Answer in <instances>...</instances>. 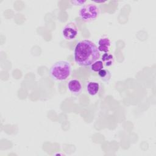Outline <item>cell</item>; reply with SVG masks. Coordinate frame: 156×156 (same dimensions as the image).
<instances>
[{
    "mask_svg": "<svg viewBox=\"0 0 156 156\" xmlns=\"http://www.w3.org/2000/svg\"><path fill=\"white\" fill-rule=\"evenodd\" d=\"M100 52L98 46L90 40H83L77 43L74 51L75 62L80 66H90L98 60Z\"/></svg>",
    "mask_w": 156,
    "mask_h": 156,
    "instance_id": "obj_1",
    "label": "cell"
},
{
    "mask_svg": "<svg viewBox=\"0 0 156 156\" xmlns=\"http://www.w3.org/2000/svg\"><path fill=\"white\" fill-rule=\"evenodd\" d=\"M68 89L70 93L74 95H79L82 91V85L80 81L77 79L69 80L67 84Z\"/></svg>",
    "mask_w": 156,
    "mask_h": 156,
    "instance_id": "obj_5",
    "label": "cell"
},
{
    "mask_svg": "<svg viewBox=\"0 0 156 156\" xmlns=\"http://www.w3.org/2000/svg\"><path fill=\"white\" fill-rule=\"evenodd\" d=\"M87 93L92 96L96 95L100 90V84L96 81H90L86 85Z\"/></svg>",
    "mask_w": 156,
    "mask_h": 156,
    "instance_id": "obj_7",
    "label": "cell"
},
{
    "mask_svg": "<svg viewBox=\"0 0 156 156\" xmlns=\"http://www.w3.org/2000/svg\"><path fill=\"white\" fill-rule=\"evenodd\" d=\"M98 76L103 82L108 83L110 80L112 74L110 71L108 69L103 68L98 72Z\"/></svg>",
    "mask_w": 156,
    "mask_h": 156,
    "instance_id": "obj_8",
    "label": "cell"
},
{
    "mask_svg": "<svg viewBox=\"0 0 156 156\" xmlns=\"http://www.w3.org/2000/svg\"><path fill=\"white\" fill-rule=\"evenodd\" d=\"M94 2L96 3H102V2H104L105 1H94Z\"/></svg>",
    "mask_w": 156,
    "mask_h": 156,
    "instance_id": "obj_12",
    "label": "cell"
},
{
    "mask_svg": "<svg viewBox=\"0 0 156 156\" xmlns=\"http://www.w3.org/2000/svg\"><path fill=\"white\" fill-rule=\"evenodd\" d=\"M71 74V66L68 61L59 60L55 62L51 67L49 74L55 80H66Z\"/></svg>",
    "mask_w": 156,
    "mask_h": 156,
    "instance_id": "obj_2",
    "label": "cell"
},
{
    "mask_svg": "<svg viewBox=\"0 0 156 156\" xmlns=\"http://www.w3.org/2000/svg\"><path fill=\"white\" fill-rule=\"evenodd\" d=\"M86 1H71V2L74 5H84L86 2Z\"/></svg>",
    "mask_w": 156,
    "mask_h": 156,
    "instance_id": "obj_11",
    "label": "cell"
},
{
    "mask_svg": "<svg viewBox=\"0 0 156 156\" xmlns=\"http://www.w3.org/2000/svg\"><path fill=\"white\" fill-rule=\"evenodd\" d=\"M78 34V28L74 22L67 23L62 29V35L66 40H74Z\"/></svg>",
    "mask_w": 156,
    "mask_h": 156,
    "instance_id": "obj_4",
    "label": "cell"
},
{
    "mask_svg": "<svg viewBox=\"0 0 156 156\" xmlns=\"http://www.w3.org/2000/svg\"><path fill=\"white\" fill-rule=\"evenodd\" d=\"M100 14L99 7L95 4H84L79 10V15L80 19L85 22L95 20Z\"/></svg>",
    "mask_w": 156,
    "mask_h": 156,
    "instance_id": "obj_3",
    "label": "cell"
},
{
    "mask_svg": "<svg viewBox=\"0 0 156 156\" xmlns=\"http://www.w3.org/2000/svg\"><path fill=\"white\" fill-rule=\"evenodd\" d=\"M104 68V63L102 60H96L90 66V69L94 73L99 72L100 70Z\"/></svg>",
    "mask_w": 156,
    "mask_h": 156,
    "instance_id": "obj_10",
    "label": "cell"
},
{
    "mask_svg": "<svg viewBox=\"0 0 156 156\" xmlns=\"http://www.w3.org/2000/svg\"><path fill=\"white\" fill-rule=\"evenodd\" d=\"M98 49L99 52L107 53L109 52L111 46L110 40L106 37H102L99 39L98 41Z\"/></svg>",
    "mask_w": 156,
    "mask_h": 156,
    "instance_id": "obj_6",
    "label": "cell"
},
{
    "mask_svg": "<svg viewBox=\"0 0 156 156\" xmlns=\"http://www.w3.org/2000/svg\"><path fill=\"white\" fill-rule=\"evenodd\" d=\"M101 60L106 66H110L112 65L114 62V57L112 54H109L108 52L104 53L102 56Z\"/></svg>",
    "mask_w": 156,
    "mask_h": 156,
    "instance_id": "obj_9",
    "label": "cell"
}]
</instances>
